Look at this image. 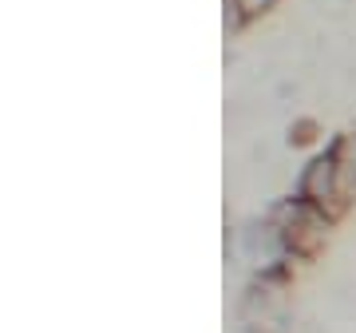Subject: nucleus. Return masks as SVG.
<instances>
[{"label": "nucleus", "instance_id": "f257e3e1", "mask_svg": "<svg viewBox=\"0 0 356 333\" xmlns=\"http://www.w3.org/2000/svg\"><path fill=\"white\" fill-rule=\"evenodd\" d=\"M337 191H341V166H337V159H332L329 151L313 155L309 166L301 171V199L313 203V206H321L325 199H332Z\"/></svg>", "mask_w": 356, "mask_h": 333}, {"label": "nucleus", "instance_id": "f03ea898", "mask_svg": "<svg viewBox=\"0 0 356 333\" xmlns=\"http://www.w3.org/2000/svg\"><path fill=\"white\" fill-rule=\"evenodd\" d=\"M313 139H317V123H313V119H301V123L293 127V143L305 147V143H313Z\"/></svg>", "mask_w": 356, "mask_h": 333}]
</instances>
